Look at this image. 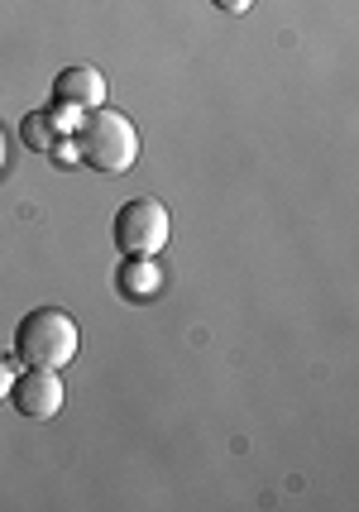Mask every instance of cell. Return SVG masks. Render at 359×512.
I'll return each mask as SVG.
<instances>
[{
	"instance_id": "3",
	"label": "cell",
	"mask_w": 359,
	"mask_h": 512,
	"mask_svg": "<svg viewBox=\"0 0 359 512\" xmlns=\"http://www.w3.org/2000/svg\"><path fill=\"white\" fill-rule=\"evenodd\" d=\"M168 206L154 197H135L125 201L120 211H115V249L125 254V259H149L158 249L168 245Z\"/></svg>"
},
{
	"instance_id": "8",
	"label": "cell",
	"mask_w": 359,
	"mask_h": 512,
	"mask_svg": "<svg viewBox=\"0 0 359 512\" xmlns=\"http://www.w3.org/2000/svg\"><path fill=\"white\" fill-rule=\"evenodd\" d=\"M10 383H15V364H10V359L0 355V402L10 398Z\"/></svg>"
},
{
	"instance_id": "6",
	"label": "cell",
	"mask_w": 359,
	"mask_h": 512,
	"mask_svg": "<svg viewBox=\"0 0 359 512\" xmlns=\"http://www.w3.org/2000/svg\"><path fill=\"white\" fill-rule=\"evenodd\" d=\"M158 264H149V259H125V268H120V278H115V288L125 292V297H149V292L158 288Z\"/></svg>"
},
{
	"instance_id": "1",
	"label": "cell",
	"mask_w": 359,
	"mask_h": 512,
	"mask_svg": "<svg viewBox=\"0 0 359 512\" xmlns=\"http://www.w3.org/2000/svg\"><path fill=\"white\" fill-rule=\"evenodd\" d=\"M82 335H77V321H72L63 307H34L15 326V355L29 364V369H63L72 355H77Z\"/></svg>"
},
{
	"instance_id": "7",
	"label": "cell",
	"mask_w": 359,
	"mask_h": 512,
	"mask_svg": "<svg viewBox=\"0 0 359 512\" xmlns=\"http://www.w3.org/2000/svg\"><path fill=\"white\" fill-rule=\"evenodd\" d=\"M20 139L29 149H39V154H53V144H58V120L48 111H29L20 120Z\"/></svg>"
},
{
	"instance_id": "4",
	"label": "cell",
	"mask_w": 359,
	"mask_h": 512,
	"mask_svg": "<svg viewBox=\"0 0 359 512\" xmlns=\"http://www.w3.org/2000/svg\"><path fill=\"white\" fill-rule=\"evenodd\" d=\"M10 398H15V412L29 417V422H53L63 412V383H58V369H24L10 383Z\"/></svg>"
},
{
	"instance_id": "9",
	"label": "cell",
	"mask_w": 359,
	"mask_h": 512,
	"mask_svg": "<svg viewBox=\"0 0 359 512\" xmlns=\"http://www.w3.org/2000/svg\"><path fill=\"white\" fill-rule=\"evenodd\" d=\"M211 5H216V10H225V15H245L254 0H211Z\"/></svg>"
},
{
	"instance_id": "2",
	"label": "cell",
	"mask_w": 359,
	"mask_h": 512,
	"mask_svg": "<svg viewBox=\"0 0 359 512\" xmlns=\"http://www.w3.org/2000/svg\"><path fill=\"white\" fill-rule=\"evenodd\" d=\"M77 154L87 158L96 173H125V168H135L139 134L130 125V115L111 111V106L87 111V120L77 125Z\"/></svg>"
},
{
	"instance_id": "5",
	"label": "cell",
	"mask_w": 359,
	"mask_h": 512,
	"mask_svg": "<svg viewBox=\"0 0 359 512\" xmlns=\"http://www.w3.org/2000/svg\"><path fill=\"white\" fill-rule=\"evenodd\" d=\"M106 101V77L96 67H68L53 77V106L58 111H96Z\"/></svg>"
}]
</instances>
